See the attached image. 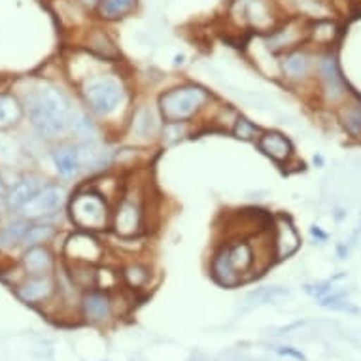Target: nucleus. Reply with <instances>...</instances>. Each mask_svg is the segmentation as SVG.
<instances>
[{"instance_id":"f257e3e1","label":"nucleus","mask_w":361,"mask_h":361,"mask_svg":"<svg viewBox=\"0 0 361 361\" xmlns=\"http://www.w3.org/2000/svg\"><path fill=\"white\" fill-rule=\"evenodd\" d=\"M29 116L42 137L51 138L71 127L74 110L59 87L42 83L29 97Z\"/></svg>"},{"instance_id":"f03ea898","label":"nucleus","mask_w":361,"mask_h":361,"mask_svg":"<svg viewBox=\"0 0 361 361\" xmlns=\"http://www.w3.org/2000/svg\"><path fill=\"white\" fill-rule=\"evenodd\" d=\"M255 254L252 244L246 240L225 244L212 261V276L225 288H235L244 280V274L252 271Z\"/></svg>"},{"instance_id":"7ed1b4c3","label":"nucleus","mask_w":361,"mask_h":361,"mask_svg":"<svg viewBox=\"0 0 361 361\" xmlns=\"http://www.w3.org/2000/svg\"><path fill=\"white\" fill-rule=\"evenodd\" d=\"M231 21L261 35H269L279 27L284 19L280 18L274 0H233L229 6Z\"/></svg>"},{"instance_id":"20e7f679","label":"nucleus","mask_w":361,"mask_h":361,"mask_svg":"<svg viewBox=\"0 0 361 361\" xmlns=\"http://www.w3.org/2000/svg\"><path fill=\"white\" fill-rule=\"evenodd\" d=\"M208 101L207 89L199 85H182L159 97L161 116L166 123H184L201 110Z\"/></svg>"},{"instance_id":"39448f33","label":"nucleus","mask_w":361,"mask_h":361,"mask_svg":"<svg viewBox=\"0 0 361 361\" xmlns=\"http://www.w3.org/2000/svg\"><path fill=\"white\" fill-rule=\"evenodd\" d=\"M123 83L112 74L91 76L83 85V97L89 108L99 116H110L119 108L123 101Z\"/></svg>"},{"instance_id":"423d86ee","label":"nucleus","mask_w":361,"mask_h":361,"mask_svg":"<svg viewBox=\"0 0 361 361\" xmlns=\"http://www.w3.org/2000/svg\"><path fill=\"white\" fill-rule=\"evenodd\" d=\"M72 221L83 231H101L112 219L106 199L97 191L78 193L71 201Z\"/></svg>"},{"instance_id":"0eeeda50","label":"nucleus","mask_w":361,"mask_h":361,"mask_svg":"<svg viewBox=\"0 0 361 361\" xmlns=\"http://www.w3.org/2000/svg\"><path fill=\"white\" fill-rule=\"evenodd\" d=\"M144 224V212L142 202L138 197L133 193L121 197V201L118 202V208L112 216V227L114 231L118 233L119 237L130 238L137 237L138 233L142 231Z\"/></svg>"},{"instance_id":"6e6552de","label":"nucleus","mask_w":361,"mask_h":361,"mask_svg":"<svg viewBox=\"0 0 361 361\" xmlns=\"http://www.w3.org/2000/svg\"><path fill=\"white\" fill-rule=\"evenodd\" d=\"M308 40V25L299 18H291L265 35V46L269 51H291L299 48V44Z\"/></svg>"},{"instance_id":"1a4fd4ad","label":"nucleus","mask_w":361,"mask_h":361,"mask_svg":"<svg viewBox=\"0 0 361 361\" xmlns=\"http://www.w3.org/2000/svg\"><path fill=\"white\" fill-rule=\"evenodd\" d=\"M66 201V190L63 185H46L30 199L25 207H21V214L29 219H38L49 214L57 212Z\"/></svg>"},{"instance_id":"9d476101","label":"nucleus","mask_w":361,"mask_h":361,"mask_svg":"<svg viewBox=\"0 0 361 361\" xmlns=\"http://www.w3.org/2000/svg\"><path fill=\"white\" fill-rule=\"evenodd\" d=\"M318 72H320L322 91H324V97H326L327 101H343L344 97H346V93H348V89H346V83H344L343 76H341V71H338V63L337 59H335V55H326V57L320 61Z\"/></svg>"},{"instance_id":"9b49d317","label":"nucleus","mask_w":361,"mask_h":361,"mask_svg":"<svg viewBox=\"0 0 361 361\" xmlns=\"http://www.w3.org/2000/svg\"><path fill=\"white\" fill-rule=\"evenodd\" d=\"M65 254L68 259H74V263L80 265H91L101 259L104 254V248L95 237H91L87 233H78L68 238L65 246Z\"/></svg>"},{"instance_id":"f8f14e48","label":"nucleus","mask_w":361,"mask_h":361,"mask_svg":"<svg viewBox=\"0 0 361 361\" xmlns=\"http://www.w3.org/2000/svg\"><path fill=\"white\" fill-rule=\"evenodd\" d=\"M274 257L276 259H286L299 250L301 246V237L297 233L295 225L291 224L288 216H276L274 218Z\"/></svg>"},{"instance_id":"ddd939ff","label":"nucleus","mask_w":361,"mask_h":361,"mask_svg":"<svg viewBox=\"0 0 361 361\" xmlns=\"http://www.w3.org/2000/svg\"><path fill=\"white\" fill-rule=\"evenodd\" d=\"M78 159L80 166L87 171H102L112 163V152L104 148L99 140H89L78 146Z\"/></svg>"},{"instance_id":"4468645a","label":"nucleus","mask_w":361,"mask_h":361,"mask_svg":"<svg viewBox=\"0 0 361 361\" xmlns=\"http://www.w3.org/2000/svg\"><path fill=\"white\" fill-rule=\"evenodd\" d=\"M280 71L288 80L293 82H301L308 74L312 72V59L305 49H291L286 54V57L280 63Z\"/></svg>"},{"instance_id":"2eb2a0df","label":"nucleus","mask_w":361,"mask_h":361,"mask_svg":"<svg viewBox=\"0 0 361 361\" xmlns=\"http://www.w3.org/2000/svg\"><path fill=\"white\" fill-rule=\"evenodd\" d=\"M257 146L265 155H269L271 159H274L276 163H286L290 159L291 154H293V148H291V142L284 135L280 133H274V130H269V133H263L259 138H257Z\"/></svg>"},{"instance_id":"dca6fc26","label":"nucleus","mask_w":361,"mask_h":361,"mask_svg":"<svg viewBox=\"0 0 361 361\" xmlns=\"http://www.w3.org/2000/svg\"><path fill=\"white\" fill-rule=\"evenodd\" d=\"M51 293H54V280L49 279L48 274L46 276H32V279L27 280L25 284L18 288L19 299L25 302H30V305L46 301Z\"/></svg>"},{"instance_id":"f3484780","label":"nucleus","mask_w":361,"mask_h":361,"mask_svg":"<svg viewBox=\"0 0 361 361\" xmlns=\"http://www.w3.org/2000/svg\"><path fill=\"white\" fill-rule=\"evenodd\" d=\"M23 265L30 276H46L54 269V257L46 246H32L25 252Z\"/></svg>"},{"instance_id":"a211bd4d","label":"nucleus","mask_w":361,"mask_h":361,"mask_svg":"<svg viewBox=\"0 0 361 361\" xmlns=\"http://www.w3.org/2000/svg\"><path fill=\"white\" fill-rule=\"evenodd\" d=\"M83 314L91 322H106L112 316V301L102 291H89L83 297Z\"/></svg>"},{"instance_id":"6ab92c4d","label":"nucleus","mask_w":361,"mask_h":361,"mask_svg":"<svg viewBox=\"0 0 361 361\" xmlns=\"http://www.w3.org/2000/svg\"><path fill=\"white\" fill-rule=\"evenodd\" d=\"M138 8V0H99L97 4V13L104 21H119L135 13Z\"/></svg>"},{"instance_id":"aec40b11","label":"nucleus","mask_w":361,"mask_h":361,"mask_svg":"<svg viewBox=\"0 0 361 361\" xmlns=\"http://www.w3.org/2000/svg\"><path fill=\"white\" fill-rule=\"evenodd\" d=\"M87 48L95 55L102 57V59H118V46L112 40V36L108 35L106 30L102 29H93L87 35Z\"/></svg>"},{"instance_id":"412c9836","label":"nucleus","mask_w":361,"mask_h":361,"mask_svg":"<svg viewBox=\"0 0 361 361\" xmlns=\"http://www.w3.org/2000/svg\"><path fill=\"white\" fill-rule=\"evenodd\" d=\"M42 190V182L40 178H25L21 182L13 185L12 191L8 193L6 201H8V207L12 208H21L25 207L27 202L32 199V197Z\"/></svg>"},{"instance_id":"4be33fe9","label":"nucleus","mask_w":361,"mask_h":361,"mask_svg":"<svg viewBox=\"0 0 361 361\" xmlns=\"http://www.w3.org/2000/svg\"><path fill=\"white\" fill-rule=\"evenodd\" d=\"M23 118V106L13 95H0V130L12 129Z\"/></svg>"},{"instance_id":"5701e85b","label":"nucleus","mask_w":361,"mask_h":361,"mask_svg":"<svg viewBox=\"0 0 361 361\" xmlns=\"http://www.w3.org/2000/svg\"><path fill=\"white\" fill-rule=\"evenodd\" d=\"M338 25L331 19H316V23L308 27V40H312L318 46H331L337 40Z\"/></svg>"},{"instance_id":"b1692460","label":"nucleus","mask_w":361,"mask_h":361,"mask_svg":"<svg viewBox=\"0 0 361 361\" xmlns=\"http://www.w3.org/2000/svg\"><path fill=\"white\" fill-rule=\"evenodd\" d=\"M54 161L57 172L65 178H72L82 169L80 159H78V148H72V146H63V148L55 149Z\"/></svg>"},{"instance_id":"393cba45","label":"nucleus","mask_w":361,"mask_h":361,"mask_svg":"<svg viewBox=\"0 0 361 361\" xmlns=\"http://www.w3.org/2000/svg\"><path fill=\"white\" fill-rule=\"evenodd\" d=\"M27 229H29V224L25 219H16L12 224L4 225L0 229V248H13L16 244L23 240Z\"/></svg>"},{"instance_id":"a878e982","label":"nucleus","mask_w":361,"mask_h":361,"mask_svg":"<svg viewBox=\"0 0 361 361\" xmlns=\"http://www.w3.org/2000/svg\"><path fill=\"white\" fill-rule=\"evenodd\" d=\"M72 130L78 138H82L83 142H89V140H97L99 137V130H97L95 123L91 121L87 114L83 112H74L72 116Z\"/></svg>"},{"instance_id":"bb28decb","label":"nucleus","mask_w":361,"mask_h":361,"mask_svg":"<svg viewBox=\"0 0 361 361\" xmlns=\"http://www.w3.org/2000/svg\"><path fill=\"white\" fill-rule=\"evenodd\" d=\"M55 235V229L51 225H29V229L25 233V237L21 243L25 244V248H32V246H42L44 243H48L49 238Z\"/></svg>"},{"instance_id":"cd10ccee","label":"nucleus","mask_w":361,"mask_h":361,"mask_svg":"<svg viewBox=\"0 0 361 361\" xmlns=\"http://www.w3.org/2000/svg\"><path fill=\"white\" fill-rule=\"evenodd\" d=\"M155 129L154 116L149 112L148 108H140L137 114H135V119H133V130L140 135V137H149Z\"/></svg>"},{"instance_id":"c85d7f7f","label":"nucleus","mask_w":361,"mask_h":361,"mask_svg":"<svg viewBox=\"0 0 361 361\" xmlns=\"http://www.w3.org/2000/svg\"><path fill=\"white\" fill-rule=\"evenodd\" d=\"M125 282L130 286V288H142L146 286V282L149 280V269L148 267L140 265V263H135V265H129L125 269Z\"/></svg>"},{"instance_id":"c756f323","label":"nucleus","mask_w":361,"mask_h":361,"mask_svg":"<svg viewBox=\"0 0 361 361\" xmlns=\"http://www.w3.org/2000/svg\"><path fill=\"white\" fill-rule=\"evenodd\" d=\"M233 133H235V137L240 138V140H254V138L261 137L259 127L252 123L250 119L243 118V116L237 118V121H235V129H233Z\"/></svg>"},{"instance_id":"7c9ffc66","label":"nucleus","mask_w":361,"mask_h":361,"mask_svg":"<svg viewBox=\"0 0 361 361\" xmlns=\"http://www.w3.org/2000/svg\"><path fill=\"white\" fill-rule=\"evenodd\" d=\"M284 297H288V290L274 286V288H263V290L255 291V293H252L250 299L257 301V305H265V302L280 301V299H284Z\"/></svg>"},{"instance_id":"2f4dec72","label":"nucleus","mask_w":361,"mask_h":361,"mask_svg":"<svg viewBox=\"0 0 361 361\" xmlns=\"http://www.w3.org/2000/svg\"><path fill=\"white\" fill-rule=\"evenodd\" d=\"M344 125L348 127L352 133H357L360 135L361 129V102H355V104H350L346 108V114H344Z\"/></svg>"},{"instance_id":"473e14b6","label":"nucleus","mask_w":361,"mask_h":361,"mask_svg":"<svg viewBox=\"0 0 361 361\" xmlns=\"http://www.w3.org/2000/svg\"><path fill=\"white\" fill-rule=\"evenodd\" d=\"M2 195H8V188H6V184H4L2 176H0V197Z\"/></svg>"},{"instance_id":"72a5a7b5","label":"nucleus","mask_w":361,"mask_h":361,"mask_svg":"<svg viewBox=\"0 0 361 361\" xmlns=\"http://www.w3.org/2000/svg\"><path fill=\"white\" fill-rule=\"evenodd\" d=\"M360 135H361V129H360Z\"/></svg>"}]
</instances>
